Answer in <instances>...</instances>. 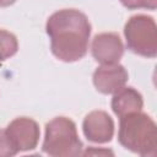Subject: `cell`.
I'll use <instances>...</instances> for the list:
<instances>
[{
    "label": "cell",
    "instance_id": "1",
    "mask_svg": "<svg viewBox=\"0 0 157 157\" xmlns=\"http://www.w3.org/2000/svg\"><path fill=\"white\" fill-rule=\"evenodd\" d=\"M88 17L76 9H63L49 16L45 32L50 39L53 55L65 63L82 59L88 50L91 37Z\"/></svg>",
    "mask_w": 157,
    "mask_h": 157
},
{
    "label": "cell",
    "instance_id": "2",
    "mask_svg": "<svg viewBox=\"0 0 157 157\" xmlns=\"http://www.w3.org/2000/svg\"><path fill=\"white\" fill-rule=\"evenodd\" d=\"M119 144L140 156H155L157 150V128L153 119L142 112L119 118Z\"/></svg>",
    "mask_w": 157,
    "mask_h": 157
},
{
    "label": "cell",
    "instance_id": "3",
    "mask_svg": "<svg viewBox=\"0 0 157 157\" xmlns=\"http://www.w3.org/2000/svg\"><path fill=\"white\" fill-rule=\"evenodd\" d=\"M82 141L76 124L66 117H56L45 124L42 150L52 157H72L82 155Z\"/></svg>",
    "mask_w": 157,
    "mask_h": 157
},
{
    "label": "cell",
    "instance_id": "4",
    "mask_svg": "<svg viewBox=\"0 0 157 157\" xmlns=\"http://www.w3.org/2000/svg\"><path fill=\"white\" fill-rule=\"evenodd\" d=\"M124 36L129 50L140 56L156 58L157 26L153 17L142 13L131 16L124 26Z\"/></svg>",
    "mask_w": 157,
    "mask_h": 157
},
{
    "label": "cell",
    "instance_id": "5",
    "mask_svg": "<svg viewBox=\"0 0 157 157\" xmlns=\"http://www.w3.org/2000/svg\"><path fill=\"white\" fill-rule=\"evenodd\" d=\"M10 141L18 152L34 150L40 137L39 125L28 117H20L9 123L5 129Z\"/></svg>",
    "mask_w": 157,
    "mask_h": 157
},
{
    "label": "cell",
    "instance_id": "6",
    "mask_svg": "<svg viewBox=\"0 0 157 157\" xmlns=\"http://www.w3.org/2000/svg\"><path fill=\"white\" fill-rule=\"evenodd\" d=\"M91 53L101 65L117 64L124 54V44L115 32L98 33L92 39Z\"/></svg>",
    "mask_w": 157,
    "mask_h": 157
},
{
    "label": "cell",
    "instance_id": "7",
    "mask_svg": "<svg viewBox=\"0 0 157 157\" xmlns=\"http://www.w3.org/2000/svg\"><path fill=\"white\" fill-rule=\"evenodd\" d=\"M85 137L94 144H107L114 136V121L104 110L90 112L82 121Z\"/></svg>",
    "mask_w": 157,
    "mask_h": 157
},
{
    "label": "cell",
    "instance_id": "8",
    "mask_svg": "<svg viewBox=\"0 0 157 157\" xmlns=\"http://www.w3.org/2000/svg\"><path fill=\"white\" fill-rule=\"evenodd\" d=\"M128 78L129 75L126 69L119 63L101 65L94 70L92 76L96 90L103 94L114 93L115 91L125 86Z\"/></svg>",
    "mask_w": 157,
    "mask_h": 157
},
{
    "label": "cell",
    "instance_id": "9",
    "mask_svg": "<svg viewBox=\"0 0 157 157\" xmlns=\"http://www.w3.org/2000/svg\"><path fill=\"white\" fill-rule=\"evenodd\" d=\"M112 110L118 118L135 112H141L144 107V99L141 93L134 87L123 86L114 92L112 98Z\"/></svg>",
    "mask_w": 157,
    "mask_h": 157
},
{
    "label": "cell",
    "instance_id": "10",
    "mask_svg": "<svg viewBox=\"0 0 157 157\" xmlns=\"http://www.w3.org/2000/svg\"><path fill=\"white\" fill-rule=\"evenodd\" d=\"M18 50V40L16 36L6 29H0V61L13 56Z\"/></svg>",
    "mask_w": 157,
    "mask_h": 157
},
{
    "label": "cell",
    "instance_id": "11",
    "mask_svg": "<svg viewBox=\"0 0 157 157\" xmlns=\"http://www.w3.org/2000/svg\"><path fill=\"white\" fill-rule=\"evenodd\" d=\"M17 153L18 151L13 147L5 129H0V157H12Z\"/></svg>",
    "mask_w": 157,
    "mask_h": 157
},
{
    "label": "cell",
    "instance_id": "12",
    "mask_svg": "<svg viewBox=\"0 0 157 157\" xmlns=\"http://www.w3.org/2000/svg\"><path fill=\"white\" fill-rule=\"evenodd\" d=\"M123 6L129 10L136 9H147V10H156L157 0H119Z\"/></svg>",
    "mask_w": 157,
    "mask_h": 157
},
{
    "label": "cell",
    "instance_id": "13",
    "mask_svg": "<svg viewBox=\"0 0 157 157\" xmlns=\"http://www.w3.org/2000/svg\"><path fill=\"white\" fill-rule=\"evenodd\" d=\"M113 155L112 151L109 150H104V151H99V150H96L94 147H91V148H87L86 151L82 152V155Z\"/></svg>",
    "mask_w": 157,
    "mask_h": 157
},
{
    "label": "cell",
    "instance_id": "14",
    "mask_svg": "<svg viewBox=\"0 0 157 157\" xmlns=\"http://www.w3.org/2000/svg\"><path fill=\"white\" fill-rule=\"evenodd\" d=\"M16 0H0V7H7L11 6L12 4H15Z\"/></svg>",
    "mask_w": 157,
    "mask_h": 157
}]
</instances>
